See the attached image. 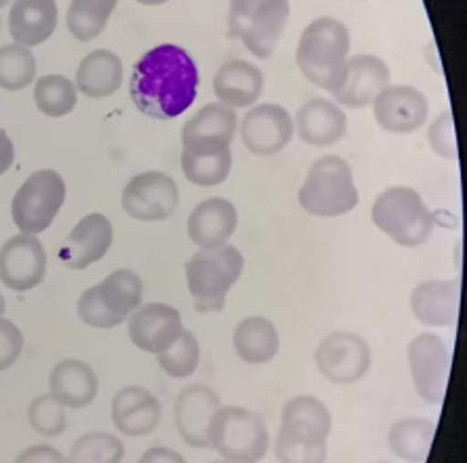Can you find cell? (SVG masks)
Returning a JSON list of instances; mask_svg holds the SVG:
<instances>
[{"mask_svg": "<svg viewBox=\"0 0 467 463\" xmlns=\"http://www.w3.org/2000/svg\"><path fill=\"white\" fill-rule=\"evenodd\" d=\"M199 70L191 53L178 45H159L133 64L130 96L142 115L170 121L195 102Z\"/></svg>", "mask_w": 467, "mask_h": 463, "instance_id": "cell-1", "label": "cell"}, {"mask_svg": "<svg viewBox=\"0 0 467 463\" xmlns=\"http://www.w3.org/2000/svg\"><path fill=\"white\" fill-rule=\"evenodd\" d=\"M349 49L347 26L335 17H317L300 35L296 64L309 83L335 93L345 80Z\"/></svg>", "mask_w": 467, "mask_h": 463, "instance_id": "cell-2", "label": "cell"}, {"mask_svg": "<svg viewBox=\"0 0 467 463\" xmlns=\"http://www.w3.org/2000/svg\"><path fill=\"white\" fill-rule=\"evenodd\" d=\"M245 267L244 254L235 246L224 244L212 250H199L184 267L189 288L197 311L216 313L226 305V294L242 278Z\"/></svg>", "mask_w": 467, "mask_h": 463, "instance_id": "cell-3", "label": "cell"}, {"mask_svg": "<svg viewBox=\"0 0 467 463\" xmlns=\"http://www.w3.org/2000/svg\"><path fill=\"white\" fill-rule=\"evenodd\" d=\"M359 201L353 170L337 154L319 157L309 167L298 191V204L306 214L317 218H337L356 210Z\"/></svg>", "mask_w": 467, "mask_h": 463, "instance_id": "cell-4", "label": "cell"}, {"mask_svg": "<svg viewBox=\"0 0 467 463\" xmlns=\"http://www.w3.org/2000/svg\"><path fill=\"white\" fill-rule=\"evenodd\" d=\"M370 218L379 231L402 247L423 246L436 229V216L410 186L385 189L372 204Z\"/></svg>", "mask_w": 467, "mask_h": 463, "instance_id": "cell-5", "label": "cell"}, {"mask_svg": "<svg viewBox=\"0 0 467 463\" xmlns=\"http://www.w3.org/2000/svg\"><path fill=\"white\" fill-rule=\"evenodd\" d=\"M210 448L231 463H258L271 438L263 417L244 406H220L210 421Z\"/></svg>", "mask_w": 467, "mask_h": 463, "instance_id": "cell-6", "label": "cell"}, {"mask_svg": "<svg viewBox=\"0 0 467 463\" xmlns=\"http://www.w3.org/2000/svg\"><path fill=\"white\" fill-rule=\"evenodd\" d=\"M144 284L130 269L112 271L99 284L87 288L77 303L78 318L98 331H110L123 324L142 305Z\"/></svg>", "mask_w": 467, "mask_h": 463, "instance_id": "cell-7", "label": "cell"}, {"mask_svg": "<svg viewBox=\"0 0 467 463\" xmlns=\"http://www.w3.org/2000/svg\"><path fill=\"white\" fill-rule=\"evenodd\" d=\"M66 201V183L56 170H38L19 186L11 204L13 223L24 235H41Z\"/></svg>", "mask_w": 467, "mask_h": 463, "instance_id": "cell-8", "label": "cell"}, {"mask_svg": "<svg viewBox=\"0 0 467 463\" xmlns=\"http://www.w3.org/2000/svg\"><path fill=\"white\" fill-rule=\"evenodd\" d=\"M316 366L326 381L335 385H351L366 377L372 364L368 341L349 331L326 334L316 349Z\"/></svg>", "mask_w": 467, "mask_h": 463, "instance_id": "cell-9", "label": "cell"}, {"mask_svg": "<svg viewBox=\"0 0 467 463\" xmlns=\"http://www.w3.org/2000/svg\"><path fill=\"white\" fill-rule=\"evenodd\" d=\"M406 360L419 398L427 405H442L451 374V352L444 339L433 332L419 334L406 349Z\"/></svg>", "mask_w": 467, "mask_h": 463, "instance_id": "cell-10", "label": "cell"}, {"mask_svg": "<svg viewBox=\"0 0 467 463\" xmlns=\"http://www.w3.org/2000/svg\"><path fill=\"white\" fill-rule=\"evenodd\" d=\"M121 205L128 216L140 223H161L173 216L180 205L176 180L165 172H142L133 176L121 195Z\"/></svg>", "mask_w": 467, "mask_h": 463, "instance_id": "cell-11", "label": "cell"}, {"mask_svg": "<svg viewBox=\"0 0 467 463\" xmlns=\"http://www.w3.org/2000/svg\"><path fill=\"white\" fill-rule=\"evenodd\" d=\"M370 106L377 125L398 136L421 130L430 117V100L412 85H387Z\"/></svg>", "mask_w": 467, "mask_h": 463, "instance_id": "cell-12", "label": "cell"}, {"mask_svg": "<svg viewBox=\"0 0 467 463\" xmlns=\"http://www.w3.org/2000/svg\"><path fill=\"white\" fill-rule=\"evenodd\" d=\"M47 252L36 235L19 233L0 247V281L16 292H28L45 279Z\"/></svg>", "mask_w": 467, "mask_h": 463, "instance_id": "cell-13", "label": "cell"}, {"mask_svg": "<svg viewBox=\"0 0 467 463\" xmlns=\"http://www.w3.org/2000/svg\"><path fill=\"white\" fill-rule=\"evenodd\" d=\"M295 136V119L279 104H258L242 119V140L252 154L282 153Z\"/></svg>", "mask_w": 467, "mask_h": 463, "instance_id": "cell-14", "label": "cell"}, {"mask_svg": "<svg viewBox=\"0 0 467 463\" xmlns=\"http://www.w3.org/2000/svg\"><path fill=\"white\" fill-rule=\"evenodd\" d=\"M220 406L218 394L210 385L191 384L184 387L173 406V424L180 438L192 448H210V421Z\"/></svg>", "mask_w": 467, "mask_h": 463, "instance_id": "cell-15", "label": "cell"}, {"mask_svg": "<svg viewBox=\"0 0 467 463\" xmlns=\"http://www.w3.org/2000/svg\"><path fill=\"white\" fill-rule=\"evenodd\" d=\"M182 318L176 307L165 303L140 305L130 315V339L138 349L159 355L182 334Z\"/></svg>", "mask_w": 467, "mask_h": 463, "instance_id": "cell-16", "label": "cell"}, {"mask_svg": "<svg viewBox=\"0 0 467 463\" xmlns=\"http://www.w3.org/2000/svg\"><path fill=\"white\" fill-rule=\"evenodd\" d=\"M389 85V66L381 58L359 53L347 59L343 85L332 93L340 109H366Z\"/></svg>", "mask_w": 467, "mask_h": 463, "instance_id": "cell-17", "label": "cell"}, {"mask_svg": "<svg viewBox=\"0 0 467 463\" xmlns=\"http://www.w3.org/2000/svg\"><path fill=\"white\" fill-rule=\"evenodd\" d=\"M112 237H115L112 223L104 214H87L64 239L62 247H59V260L68 269H87L109 254Z\"/></svg>", "mask_w": 467, "mask_h": 463, "instance_id": "cell-18", "label": "cell"}, {"mask_svg": "<svg viewBox=\"0 0 467 463\" xmlns=\"http://www.w3.org/2000/svg\"><path fill=\"white\" fill-rule=\"evenodd\" d=\"M110 415L119 432L140 438V436H149L157 429L161 421V402L146 387L130 385L115 394Z\"/></svg>", "mask_w": 467, "mask_h": 463, "instance_id": "cell-19", "label": "cell"}, {"mask_svg": "<svg viewBox=\"0 0 467 463\" xmlns=\"http://www.w3.org/2000/svg\"><path fill=\"white\" fill-rule=\"evenodd\" d=\"M295 133L305 144L316 146V149L337 144L347 133L345 110L335 100L313 98L296 112Z\"/></svg>", "mask_w": 467, "mask_h": 463, "instance_id": "cell-20", "label": "cell"}, {"mask_svg": "<svg viewBox=\"0 0 467 463\" xmlns=\"http://www.w3.org/2000/svg\"><path fill=\"white\" fill-rule=\"evenodd\" d=\"M237 223L235 205L229 199L212 197L195 205L186 223V231L199 250H212L229 244L233 233L237 231Z\"/></svg>", "mask_w": 467, "mask_h": 463, "instance_id": "cell-21", "label": "cell"}, {"mask_svg": "<svg viewBox=\"0 0 467 463\" xmlns=\"http://www.w3.org/2000/svg\"><path fill=\"white\" fill-rule=\"evenodd\" d=\"M233 167L231 144L213 140H182V172L195 186H218Z\"/></svg>", "mask_w": 467, "mask_h": 463, "instance_id": "cell-22", "label": "cell"}, {"mask_svg": "<svg viewBox=\"0 0 467 463\" xmlns=\"http://www.w3.org/2000/svg\"><path fill=\"white\" fill-rule=\"evenodd\" d=\"M459 279H427L410 292V311L425 326H452L459 313Z\"/></svg>", "mask_w": 467, "mask_h": 463, "instance_id": "cell-23", "label": "cell"}, {"mask_svg": "<svg viewBox=\"0 0 467 463\" xmlns=\"http://www.w3.org/2000/svg\"><path fill=\"white\" fill-rule=\"evenodd\" d=\"M265 89L263 70L248 59H231L223 64L213 77V93L218 102L229 109H248L254 106Z\"/></svg>", "mask_w": 467, "mask_h": 463, "instance_id": "cell-24", "label": "cell"}, {"mask_svg": "<svg viewBox=\"0 0 467 463\" xmlns=\"http://www.w3.org/2000/svg\"><path fill=\"white\" fill-rule=\"evenodd\" d=\"M290 17V0H266L258 11L242 26L237 37L252 56L258 59H269L277 49L285 24Z\"/></svg>", "mask_w": 467, "mask_h": 463, "instance_id": "cell-25", "label": "cell"}, {"mask_svg": "<svg viewBox=\"0 0 467 463\" xmlns=\"http://www.w3.org/2000/svg\"><path fill=\"white\" fill-rule=\"evenodd\" d=\"M57 28L56 0H16L9 13V35L17 45L36 47Z\"/></svg>", "mask_w": 467, "mask_h": 463, "instance_id": "cell-26", "label": "cell"}, {"mask_svg": "<svg viewBox=\"0 0 467 463\" xmlns=\"http://www.w3.org/2000/svg\"><path fill=\"white\" fill-rule=\"evenodd\" d=\"M49 394L64 408H85L98 395V377L83 360H62L49 374Z\"/></svg>", "mask_w": 467, "mask_h": 463, "instance_id": "cell-27", "label": "cell"}, {"mask_svg": "<svg viewBox=\"0 0 467 463\" xmlns=\"http://www.w3.org/2000/svg\"><path fill=\"white\" fill-rule=\"evenodd\" d=\"M77 91L91 100L109 98L123 85V62L115 51L96 49L87 53L77 68Z\"/></svg>", "mask_w": 467, "mask_h": 463, "instance_id": "cell-28", "label": "cell"}, {"mask_svg": "<svg viewBox=\"0 0 467 463\" xmlns=\"http://www.w3.org/2000/svg\"><path fill=\"white\" fill-rule=\"evenodd\" d=\"M233 347L245 364H266L279 352V332L271 320L250 315L233 332Z\"/></svg>", "mask_w": 467, "mask_h": 463, "instance_id": "cell-29", "label": "cell"}, {"mask_svg": "<svg viewBox=\"0 0 467 463\" xmlns=\"http://www.w3.org/2000/svg\"><path fill=\"white\" fill-rule=\"evenodd\" d=\"M282 427L305 438L328 442L332 415L328 406L316 395H296L285 402L282 411Z\"/></svg>", "mask_w": 467, "mask_h": 463, "instance_id": "cell-30", "label": "cell"}, {"mask_svg": "<svg viewBox=\"0 0 467 463\" xmlns=\"http://www.w3.org/2000/svg\"><path fill=\"white\" fill-rule=\"evenodd\" d=\"M436 426L425 417L398 419L387 434L389 451L406 463H423L431 451Z\"/></svg>", "mask_w": 467, "mask_h": 463, "instance_id": "cell-31", "label": "cell"}, {"mask_svg": "<svg viewBox=\"0 0 467 463\" xmlns=\"http://www.w3.org/2000/svg\"><path fill=\"white\" fill-rule=\"evenodd\" d=\"M237 132V112L213 102L195 112L182 127V140H213L231 144Z\"/></svg>", "mask_w": 467, "mask_h": 463, "instance_id": "cell-32", "label": "cell"}, {"mask_svg": "<svg viewBox=\"0 0 467 463\" xmlns=\"http://www.w3.org/2000/svg\"><path fill=\"white\" fill-rule=\"evenodd\" d=\"M117 0H72L66 13L70 35L81 43L98 38L109 26Z\"/></svg>", "mask_w": 467, "mask_h": 463, "instance_id": "cell-33", "label": "cell"}, {"mask_svg": "<svg viewBox=\"0 0 467 463\" xmlns=\"http://www.w3.org/2000/svg\"><path fill=\"white\" fill-rule=\"evenodd\" d=\"M77 85L62 75H47L35 83V104L45 117L62 119L77 109Z\"/></svg>", "mask_w": 467, "mask_h": 463, "instance_id": "cell-34", "label": "cell"}, {"mask_svg": "<svg viewBox=\"0 0 467 463\" xmlns=\"http://www.w3.org/2000/svg\"><path fill=\"white\" fill-rule=\"evenodd\" d=\"M36 58L28 47L17 43L0 47V87L19 91L35 83Z\"/></svg>", "mask_w": 467, "mask_h": 463, "instance_id": "cell-35", "label": "cell"}, {"mask_svg": "<svg viewBox=\"0 0 467 463\" xmlns=\"http://www.w3.org/2000/svg\"><path fill=\"white\" fill-rule=\"evenodd\" d=\"M125 458L123 440L115 434L91 432L72 445L68 463H121Z\"/></svg>", "mask_w": 467, "mask_h": 463, "instance_id": "cell-36", "label": "cell"}, {"mask_svg": "<svg viewBox=\"0 0 467 463\" xmlns=\"http://www.w3.org/2000/svg\"><path fill=\"white\" fill-rule=\"evenodd\" d=\"M199 341L191 331H182L178 341L157 355L161 371L171 379H189L199 366Z\"/></svg>", "mask_w": 467, "mask_h": 463, "instance_id": "cell-37", "label": "cell"}, {"mask_svg": "<svg viewBox=\"0 0 467 463\" xmlns=\"http://www.w3.org/2000/svg\"><path fill=\"white\" fill-rule=\"evenodd\" d=\"M275 458L279 463H326L328 442L305 438V436L279 427L275 438Z\"/></svg>", "mask_w": 467, "mask_h": 463, "instance_id": "cell-38", "label": "cell"}, {"mask_svg": "<svg viewBox=\"0 0 467 463\" xmlns=\"http://www.w3.org/2000/svg\"><path fill=\"white\" fill-rule=\"evenodd\" d=\"M28 419L32 429L36 434L47 436V438H56V436L64 434L66 426H68L66 408L51 394L38 395V398L30 402Z\"/></svg>", "mask_w": 467, "mask_h": 463, "instance_id": "cell-39", "label": "cell"}, {"mask_svg": "<svg viewBox=\"0 0 467 463\" xmlns=\"http://www.w3.org/2000/svg\"><path fill=\"white\" fill-rule=\"evenodd\" d=\"M427 142H430L431 151L438 154V157L455 161L457 159V136H455V121H452V112H440V115L433 119L430 125V132H427Z\"/></svg>", "mask_w": 467, "mask_h": 463, "instance_id": "cell-40", "label": "cell"}, {"mask_svg": "<svg viewBox=\"0 0 467 463\" xmlns=\"http://www.w3.org/2000/svg\"><path fill=\"white\" fill-rule=\"evenodd\" d=\"M24 352V334L11 320L0 318V373L11 368Z\"/></svg>", "mask_w": 467, "mask_h": 463, "instance_id": "cell-41", "label": "cell"}, {"mask_svg": "<svg viewBox=\"0 0 467 463\" xmlns=\"http://www.w3.org/2000/svg\"><path fill=\"white\" fill-rule=\"evenodd\" d=\"M266 3V0H231V13H229V35L235 38L242 26L258 11V6Z\"/></svg>", "mask_w": 467, "mask_h": 463, "instance_id": "cell-42", "label": "cell"}, {"mask_svg": "<svg viewBox=\"0 0 467 463\" xmlns=\"http://www.w3.org/2000/svg\"><path fill=\"white\" fill-rule=\"evenodd\" d=\"M16 463H68L57 448L49 445L28 447L16 458Z\"/></svg>", "mask_w": 467, "mask_h": 463, "instance_id": "cell-43", "label": "cell"}, {"mask_svg": "<svg viewBox=\"0 0 467 463\" xmlns=\"http://www.w3.org/2000/svg\"><path fill=\"white\" fill-rule=\"evenodd\" d=\"M138 463H186V459L178 451L168 447H152L146 451Z\"/></svg>", "mask_w": 467, "mask_h": 463, "instance_id": "cell-44", "label": "cell"}, {"mask_svg": "<svg viewBox=\"0 0 467 463\" xmlns=\"http://www.w3.org/2000/svg\"><path fill=\"white\" fill-rule=\"evenodd\" d=\"M13 161H16V146H13L11 138L0 130V176L9 172Z\"/></svg>", "mask_w": 467, "mask_h": 463, "instance_id": "cell-45", "label": "cell"}, {"mask_svg": "<svg viewBox=\"0 0 467 463\" xmlns=\"http://www.w3.org/2000/svg\"><path fill=\"white\" fill-rule=\"evenodd\" d=\"M140 5H146V6H159V5H165L168 0H138Z\"/></svg>", "mask_w": 467, "mask_h": 463, "instance_id": "cell-46", "label": "cell"}, {"mask_svg": "<svg viewBox=\"0 0 467 463\" xmlns=\"http://www.w3.org/2000/svg\"><path fill=\"white\" fill-rule=\"evenodd\" d=\"M5 309H6V303H5V297H3V294H0V318H3Z\"/></svg>", "mask_w": 467, "mask_h": 463, "instance_id": "cell-47", "label": "cell"}, {"mask_svg": "<svg viewBox=\"0 0 467 463\" xmlns=\"http://www.w3.org/2000/svg\"><path fill=\"white\" fill-rule=\"evenodd\" d=\"M11 0H0V6H5V5H9Z\"/></svg>", "mask_w": 467, "mask_h": 463, "instance_id": "cell-48", "label": "cell"}, {"mask_svg": "<svg viewBox=\"0 0 467 463\" xmlns=\"http://www.w3.org/2000/svg\"><path fill=\"white\" fill-rule=\"evenodd\" d=\"M212 463H231V461H224V459H220V461H212Z\"/></svg>", "mask_w": 467, "mask_h": 463, "instance_id": "cell-49", "label": "cell"}, {"mask_svg": "<svg viewBox=\"0 0 467 463\" xmlns=\"http://www.w3.org/2000/svg\"><path fill=\"white\" fill-rule=\"evenodd\" d=\"M377 463H387V461H377Z\"/></svg>", "mask_w": 467, "mask_h": 463, "instance_id": "cell-50", "label": "cell"}, {"mask_svg": "<svg viewBox=\"0 0 467 463\" xmlns=\"http://www.w3.org/2000/svg\"><path fill=\"white\" fill-rule=\"evenodd\" d=\"M0 26H3V22H0Z\"/></svg>", "mask_w": 467, "mask_h": 463, "instance_id": "cell-51", "label": "cell"}]
</instances>
